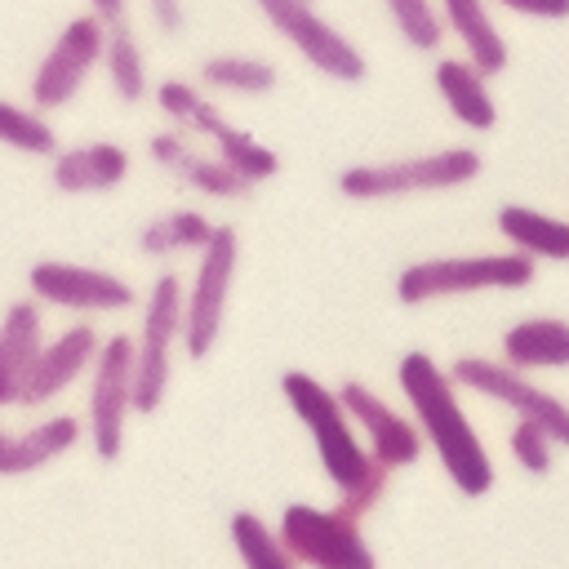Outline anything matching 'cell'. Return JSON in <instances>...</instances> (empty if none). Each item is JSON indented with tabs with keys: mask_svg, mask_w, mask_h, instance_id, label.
Masks as SVG:
<instances>
[{
	"mask_svg": "<svg viewBox=\"0 0 569 569\" xmlns=\"http://www.w3.org/2000/svg\"><path fill=\"white\" fill-rule=\"evenodd\" d=\"M396 382H400V396H405L427 449L445 467L449 485L462 498H485L498 476H493L480 431L471 427V418L458 400V382L449 378V369H440L427 351H405L396 365Z\"/></svg>",
	"mask_w": 569,
	"mask_h": 569,
	"instance_id": "6da1fadb",
	"label": "cell"
},
{
	"mask_svg": "<svg viewBox=\"0 0 569 569\" xmlns=\"http://www.w3.org/2000/svg\"><path fill=\"white\" fill-rule=\"evenodd\" d=\"M280 396L293 409V418L307 427V436L316 445V458H320L329 485L338 489V502L365 520L382 502L391 471L382 462H373V453L365 449V440H360L356 422L347 418L338 391L325 387L307 369H289L280 378Z\"/></svg>",
	"mask_w": 569,
	"mask_h": 569,
	"instance_id": "7a4b0ae2",
	"label": "cell"
},
{
	"mask_svg": "<svg viewBox=\"0 0 569 569\" xmlns=\"http://www.w3.org/2000/svg\"><path fill=\"white\" fill-rule=\"evenodd\" d=\"M538 276V262L502 249V253H445V258H418L400 267L396 276V302L400 307H427L440 298H471V293H516L529 289Z\"/></svg>",
	"mask_w": 569,
	"mask_h": 569,
	"instance_id": "3957f363",
	"label": "cell"
},
{
	"mask_svg": "<svg viewBox=\"0 0 569 569\" xmlns=\"http://www.w3.org/2000/svg\"><path fill=\"white\" fill-rule=\"evenodd\" d=\"M485 160L476 147H440L427 156L378 160V164H347L338 173V191L347 200H396V196H431L458 191L480 178Z\"/></svg>",
	"mask_w": 569,
	"mask_h": 569,
	"instance_id": "277c9868",
	"label": "cell"
},
{
	"mask_svg": "<svg viewBox=\"0 0 569 569\" xmlns=\"http://www.w3.org/2000/svg\"><path fill=\"white\" fill-rule=\"evenodd\" d=\"M182 280L160 271L142 298V320L133 333V413H156L173 382V351L182 347Z\"/></svg>",
	"mask_w": 569,
	"mask_h": 569,
	"instance_id": "5b68a950",
	"label": "cell"
},
{
	"mask_svg": "<svg viewBox=\"0 0 569 569\" xmlns=\"http://www.w3.org/2000/svg\"><path fill=\"white\" fill-rule=\"evenodd\" d=\"M236 267H240V231L231 222H218L209 244L196 253V271L182 289V351L191 360H204L222 338Z\"/></svg>",
	"mask_w": 569,
	"mask_h": 569,
	"instance_id": "8992f818",
	"label": "cell"
},
{
	"mask_svg": "<svg viewBox=\"0 0 569 569\" xmlns=\"http://www.w3.org/2000/svg\"><path fill=\"white\" fill-rule=\"evenodd\" d=\"M276 533L302 569H378V556L365 542L360 516L347 511L342 502L333 507L289 502L276 520Z\"/></svg>",
	"mask_w": 569,
	"mask_h": 569,
	"instance_id": "52a82bcc",
	"label": "cell"
},
{
	"mask_svg": "<svg viewBox=\"0 0 569 569\" xmlns=\"http://www.w3.org/2000/svg\"><path fill=\"white\" fill-rule=\"evenodd\" d=\"M133 413V333H107L84 391V440L98 462L124 453V422Z\"/></svg>",
	"mask_w": 569,
	"mask_h": 569,
	"instance_id": "ba28073f",
	"label": "cell"
},
{
	"mask_svg": "<svg viewBox=\"0 0 569 569\" xmlns=\"http://www.w3.org/2000/svg\"><path fill=\"white\" fill-rule=\"evenodd\" d=\"M102 44H107V27L93 13L67 18L27 76V102L44 116L58 107H71L89 84V76L102 67Z\"/></svg>",
	"mask_w": 569,
	"mask_h": 569,
	"instance_id": "9c48e42d",
	"label": "cell"
},
{
	"mask_svg": "<svg viewBox=\"0 0 569 569\" xmlns=\"http://www.w3.org/2000/svg\"><path fill=\"white\" fill-rule=\"evenodd\" d=\"M253 4L267 18V27L284 44H293L302 62L316 67L320 76L338 84H360L369 76V58L356 49V40H347L311 0H253Z\"/></svg>",
	"mask_w": 569,
	"mask_h": 569,
	"instance_id": "30bf717a",
	"label": "cell"
},
{
	"mask_svg": "<svg viewBox=\"0 0 569 569\" xmlns=\"http://www.w3.org/2000/svg\"><path fill=\"white\" fill-rule=\"evenodd\" d=\"M449 378L458 382V391H476V396L511 409L516 418H529V422L547 427L556 436V445H569V405L556 391L538 387L533 373L507 365L502 356L498 360L493 356H458L449 365Z\"/></svg>",
	"mask_w": 569,
	"mask_h": 569,
	"instance_id": "8fae6325",
	"label": "cell"
},
{
	"mask_svg": "<svg viewBox=\"0 0 569 569\" xmlns=\"http://www.w3.org/2000/svg\"><path fill=\"white\" fill-rule=\"evenodd\" d=\"M27 293L40 307H58V311H76V316H120L129 307H138V289L107 271V267H89V262H62V258H40L27 271Z\"/></svg>",
	"mask_w": 569,
	"mask_h": 569,
	"instance_id": "7c38bea8",
	"label": "cell"
},
{
	"mask_svg": "<svg viewBox=\"0 0 569 569\" xmlns=\"http://www.w3.org/2000/svg\"><path fill=\"white\" fill-rule=\"evenodd\" d=\"M333 391H338L347 418L356 422L365 449L373 453V462H382L387 471H405V467H413V462L422 458L427 440H422L413 413L391 409V400L378 396V391H373L369 382H360V378H347V382H338Z\"/></svg>",
	"mask_w": 569,
	"mask_h": 569,
	"instance_id": "4fadbf2b",
	"label": "cell"
},
{
	"mask_svg": "<svg viewBox=\"0 0 569 569\" xmlns=\"http://www.w3.org/2000/svg\"><path fill=\"white\" fill-rule=\"evenodd\" d=\"M98 347H102V333L89 320H71L53 338H44V347H40V356H36L27 382H22L18 409H44V405H53L67 387H76L93 369Z\"/></svg>",
	"mask_w": 569,
	"mask_h": 569,
	"instance_id": "5bb4252c",
	"label": "cell"
},
{
	"mask_svg": "<svg viewBox=\"0 0 569 569\" xmlns=\"http://www.w3.org/2000/svg\"><path fill=\"white\" fill-rule=\"evenodd\" d=\"M147 156L151 164H160L164 173H173L182 187H191L196 196H209V200H244L253 191L249 178H240L218 151H200L182 129H156L147 138Z\"/></svg>",
	"mask_w": 569,
	"mask_h": 569,
	"instance_id": "9a60e30c",
	"label": "cell"
},
{
	"mask_svg": "<svg viewBox=\"0 0 569 569\" xmlns=\"http://www.w3.org/2000/svg\"><path fill=\"white\" fill-rule=\"evenodd\" d=\"M133 169L129 147L111 142V138H93V142H76V147H58L49 160V182L58 196H102L116 191Z\"/></svg>",
	"mask_w": 569,
	"mask_h": 569,
	"instance_id": "2e32d148",
	"label": "cell"
},
{
	"mask_svg": "<svg viewBox=\"0 0 569 569\" xmlns=\"http://www.w3.org/2000/svg\"><path fill=\"white\" fill-rule=\"evenodd\" d=\"M44 307L27 293V298H13L4 311H0V409H13L18 396H22V382L44 347Z\"/></svg>",
	"mask_w": 569,
	"mask_h": 569,
	"instance_id": "e0dca14e",
	"label": "cell"
},
{
	"mask_svg": "<svg viewBox=\"0 0 569 569\" xmlns=\"http://www.w3.org/2000/svg\"><path fill=\"white\" fill-rule=\"evenodd\" d=\"M80 440H84V418H76V413H49V418H36L22 431H4V440H0V476L13 480V476L44 471L62 453H71Z\"/></svg>",
	"mask_w": 569,
	"mask_h": 569,
	"instance_id": "ac0fdd59",
	"label": "cell"
},
{
	"mask_svg": "<svg viewBox=\"0 0 569 569\" xmlns=\"http://www.w3.org/2000/svg\"><path fill=\"white\" fill-rule=\"evenodd\" d=\"M436 9L445 22V36H453L462 44V58L476 71H485V76L507 71L511 49H507V36L498 31L493 13H489V0H436Z\"/></svg>",
	"mask_w": 569,
	"mask_h": 569,
	"instance_id": "d6986e66",
	"label": "cell"
},
{
	"mask_svg": "<svg viewBox=\"0 0 569 569\" xmlns=\"http://www.w3.org/2000/svg\"><path fill=\"white\" fill-rule=\"evenodd\" d=\"M431 80H436L440 102L449 107V116H453L462 129L489 133V129L498 124V102H493V93H489V76L476 71L462 53H458V58H436Z\"/></svg>",
	"mask_w": 569,
	"mask_h": 569,
	"instance_id": "ffe728a7",
	"label": "cell"
},
{
	"mask_svg": "<svg viewBox=\"0 0 569 569\" xmlns=\"http://www.w3.org/2000/svg\"><path fill=\"white\" fill-rule=\"evenodd\" d=\"M498 236L533 262H569V222L533 204H498Z\"/></svg>",
	"mask_w": 569,
	"mask_h": 569,
	"instance_id": "44dd1931",
	"label": "cell"
},
{
	"mask_svg": "<svg viewBox=\"0 0 569 569\" xmlns=\"http://www.w3.org/2000/svg\"><path fill=\"white\" fill-rule=\"evenodd\" d=\"M502 360L542 373V369H569V320L560 316H525L502 333Z\"/></svg>",
	"mask_w": 569,
	"mask_h": 569,
	"instance_id": "7402d4cb",
	"label": "cell"
},
{
	"mask_svg": "<svg viewBox=\"0 0 569 569\" xmlns=\"http://www.w3.org/2000/svg\"><path fill=\"white\" fill-rule=\"evenodd\" d=\"M151 98H156L160 116H164L173 129H182L187 138H213V133L227 124L222 107H213V98L204 93L200 80H178V76H169V80H160V84L151 89Z\"/></svg>",
	"mask_w": 569,
	"mask_h": 569,
	"instance_id": "603a6c76",
	"label": "cell"
},
{
	"mask_svg": "<svg viewBox=\"0 0 569 569\" xmlns=\"http://www.w3.org/2000/svg\"><path fill=\"white\" fill-rule=\"evenodd\" d=\"M213 218L200 209H164L138 227V249L147 258H178V253H200L213 236Z\"/></svg>",
	"mask_w": 569,
	"mask_h": 569,
	"instance_id": "cb8c5ba5",
	"label": "cell"
},
{
	"mask_svg": "<svg viewBox=\"0 0 569 569\" xmlns=\"http://www.w3.org/2000/svg\"><path fill=\"white\" fill-rule=\"evenodd\" d=\"M98 71L107 76V89H111L124 107H133V102H142V98L151 93L147 53H142V44H138V36L129 31V22H124V27H107V44H102V67H98Z\"/></svg>",
	"mask_w": 569,
	"mask_h": 569,
	"instance_id": "d4e9b609",
	"label": "cell"
},
{
	"mask_svg": "<svg viewBox=\"0 0 569 569\" xmlns=\"http://www.w3.org/2000/svg\"><path fill=\"white\" fill-rule=\"evenodd\" d=\"M200 84L231 98H267L280 84V71L253 53H209L200 62Z\"/></svg>",
	"mask_w": 569,
	"mask_h": 569,
	"instance_id": "484cf974",
	"label": "cell"
},
{
	"mask_svg": "<svg viewBox=\"0 0 569 569\" xmlns=\"http://www.w3.org/2000/svg\"><path fill=\"white\" fill-rule=\"evenodd\" d=\"M227 533H231V547H236V556H240L244 569H302V565L284 551L276 525H267V520H262L258 511H249V507L231 511Z\"/></svg>",
	"mask_w": 569,
	"mask_h": 569,
	"instance_id": "4316f807",
	"label": "cell"
},
{
	"mask_svg": "<svg viewBox=\"0 0 569 569\" xmlns=\"http://www.w3.org/2000/svg\"><path fill=\"white\" fill-rule=\"evenodd\" d=\"M0 147L18 151V156H40L53 160L58 151V129L44 111H36L31 102H13L0 98Z\"/></svg>",
	"mask_w": 569,
	"mask_h": 569,
	"instance_id": "83f0119b",
	"label": "cell"
},
{
	"mask_svg": "<svg viewBox=\"0 0 569 569\" xmlns=\"http://www.w3.org/2000/svg\"><path fill=\"white\" fill-rule=\"evenodd\" d=\"M209 142H213V151H218V156H222V160H227V164H231L240 178H249L253 187L280 173V156H276L267 142H258L249 129L231 124V120H227V124H222V129H218Z\"/></svg>",
	"mask_w": 569,
	"mask_h": 569,
	"instance_id": "f1b7e54d",
	"label": "cell"
},
{
	"mask_svg": "<svg viewBox=\"0 0 569 569\" xmlns=\"http://www.w3.org/2000/svg\"><path fill=\"white\" fill-rule=\"evenodd\" d=\"M391 27L400 31V40L418 53H436L445 44V22H440V9L436 0H382Z\"/></svg>",
	"mask_w": 569,
	"mask_h": 569,
	"instance_id": "f546056e",
	"label": "cell"
},
{
	"mask_svg": "<svg viewBox=\"0 0 569 569\" xmlns=\"http://www.w3.org/2000/svg\"><path fill=\"white\" fill-rule=\"evenodd\" d=\"M507 449H511V458H516V467L520 471H529V476H547L551 467H556V436L547 431V427H538V422H529V418H516V427H511V436H507Z\"/></svg>",
	"mask_w": 569,
	"mask_h": 569,
	"instance_id": "4dcf8cb0",
	"label": "cell"
},
{
	"mask_svg": "<svg viewBox=\"0 0 569 569\" xmlns=\"http://www.w3.org/2000/svg\"><path fill=\"white\" fill-rule=\"evenodd\" d=\"M493 4L516 13V18H533V22H565L569 18V0H493Z\"/></svg>",
	"mask_w": 569,
	"mask_h": 569,
	"instance_id": "1f68e13d",
	"label": "cell"
},
{
	"mask_svg": "<svg viewBox=\"0 0 569 569\" xmlns=\"http://www.w3.org/2000/svg\"><path fill=\"white\" fill-rule=\"evenodd\" d=\"M147 13H151V22H156L160 36H182V27H187L182 0H147Z\"/></svg>",
	"mask_w": 569,
	"mask_h": 569,
	"instance_id": "d6a6232c",
	"label": "cell"
},
{
	"mask_svg": "<svg viewBox=\"0 0 569 569\" xmlns=\"http://www.w3.org/2000/svg\"><path fill=\"white\" fill-rule=\"evenodd\" d=\"M84 13H93L102 27H124L129 22V0H89Z\"/></svg>",
	"mask_w": 569,
	"mask_h": 569,
	"instance_id": "836d02e7",
	"label": "cell"
},
{
	"mask_svg": "<svg viewBox=\"0 0 569 569\" xmlns=\"http://www.w3.org/2000/svg\"><path fill=\"white\" fill-rule=\"evenodd\" d=\"M0 440H4V427H0Z\"/></svg>",
	"mask_w": 569,
	"mask_h": 569,
	"instance_id": "e575fe53",
	"label": "cell"
}]
</instances>
